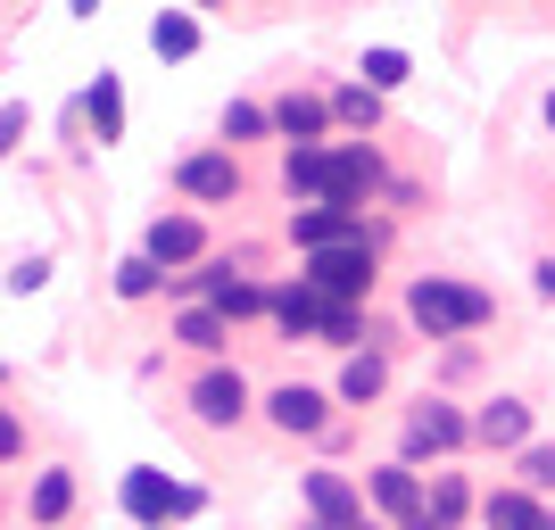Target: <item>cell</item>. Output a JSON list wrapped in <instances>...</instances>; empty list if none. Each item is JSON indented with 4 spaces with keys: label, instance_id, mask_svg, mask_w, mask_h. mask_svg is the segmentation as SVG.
Here are the masks:
<instances>
[{
    "label": "cell",
    "instance_id": "obj_1",
    "mask_svg": "<svg viewBox=\"0 0 555 530\" xmlns=\"http://www.w3.org/2000/svg\"><path fill=\"white\" fill-rule=\"evenodd\" d=\"M406 315H415V332H431V340H464V332H481L498 307H489V290H473V282H456V274H423L415 290H406Z\"/></svg>",
    "mask_w": 555,
    "mask_h": 530
},
{
    "label": "cell",
    "instance_id": "obj_2",
    "mask_svg": "<svg viewBox=\"0 0 555 530\" xmlns=\"http://www.w3.org/2000/svg\"><path fill=\"white\" fill-rule=\"evenodd\" d=\"M307 290L324 307H365L373 299V241H340V249H315L307 257Z\"/></svg>",
    "mask_w": 555,
    "mask_h": 530
},
{
    "label": "cell",
    "instance_id": "obj_3",
    "mask_svg": "<svg viewBox=\"0 0 555 530\" xmlns=\"http://www.w3.org/2000/svg\"><path fill=\"white\" fill-rule=\"evenodd\" d=\"M175 290H191V299H208L216 315L224 323H249V315H266V307H274V290H257V282H241L224 266V257H216V266H199V274H175Z\"/></svg>",
    "mask_w": 555,
    "mask_h": 530
},
{
    "label": "cell",
    "instance_id": "obj_4",
    "mask_svg": "<svg viewBox=\"0 0 555 530\" xmlns=\"http://www.w3.org/2000/svg\"><path fill=\"white\" fill-rule=\"evenodd\" d=\"M464 439H473V415H456L448 398H423V406H406V456H398V464H423V456H456Z\"/></svg>",
    "mask_w": 555,
    "mask_h": 530
},
{
    "label": "cell",
    "instance_id": "obj_5",
    "mask_svg": "<svg viewBox=\"0 0 555 530\" xmlns=\"http://www.w3.org/2000/svg\"><path fill=\"white\" fill-rule=\"evenodd\" d=\"M365 497H373L382 514H390L398 530H440V522H431V506H423L415 464H373V473H365Z\"/></svg>",
    "mask_w": 555,
    "mask_h": 530
},
{
    "label": "cell",
    "instance_id": "obj_6",
    "mask_svg": "<svg viewBox=\"0 0 555 530\" xmlns=\"http://www.w3.org/2000/svg\"><path fill=\"white\" fill-rule=\"evenodd\" d=\"M291 241H299V257H315V249H340V241H373V232H365V216H357V208L307 199V208H291Z\"/></svg>",
    "mask_w": 555,
    "mask_h": 530
},
{
    "label": "cell",
    "instance_id": "obj_7",
    "mask_svg": "<svg viewBox=\"0 0 555 530\" xmlns=\"http://www.w3.org/2000/svg\"><path fill=\"white\" fill-rule=\"evenodd\" d=\"M373 191H382V150H373V141H340V150H332L324 199H332V208H365Z\"/></svg>",
    "mask_w": 555,
    "mask_h": 530
},
{
    "label": "cell",
    "instance_id": "obj_8",
    "mask_svg": "<svg viewBox=\"0 0 555 530\" xmlns=\"http://www.w3.org/2000/svg\"><path fill=\"white\" fill-rule=\"evenodd\" d=\"M175 191L224 208V199H241V158H232V150H191V158L175 166Z\"/></svg>",
    "mask_w": 555,
    "mask_h": 530
},
{
    "label": "cell",
    "instance_id": "obj_9",
    "mask_svg": "<svg viewBox=\"0 0 555 530\" xmlns=\"http://www.w3.org/2000/svg\"><path fill=\"white\" fill-rule=\"evenodd\" d=\"M266 423H274L282 439H324L332 431V398L307 390V382H282V390L266 398Z\"/></svg>",
    "mask_w": 555,
    "mask_h": 530
},
{
    "label": "cell",
    "instance_id": "obj_10",
    "mask_svg": "<svg viewBox=\"0 0 555 530\" xmlns=\"http://www.w3.org/2000/svg\"><path fill=\"white\" fill-rule=\"evenodd\" d=\"M191 415L208 423V431H232V423L249 415V382H241L232 365H208L199 382H191Z\"/></svg>",
    "mask_w": 555,
    "mask_h": 530
},
{
    "label": "cell",
    "instance_id": "obj_11",
    "mask_svg": "<svg viewBox=\"0 0 555 530\" xmlns=\"http://www.w3.org/2000/svg\"><path fill=\"white\" fill-rule=\"evenodd\" d=\"M299 489H307V514L324 530H365V489L348 481V473H307Z\"/></svg>",
    "mask_w": 555,
    "mask_h": 530
},
{
    "label": "cell",
    "instance_id": "obj_12",
    "mask_svg": "<svg viewBox=\"0 0 555 530\" xmlns=\"http://www.w3.org/2000/svg\"><path fill=\"white\" fill-rule=\"evenodd\" d=\"M208 249V232H199V216H158V224H150V241H141V257H150V266H191V257Z\"/></svg>",
    "mask_w": 555,
    "mask_h": 530
},
{
    "label": "cell",
    "instance_id": "obj_13",
    "mask_svg": "<svg viewBox=\"0 0 555 530\" xmlns=\"http://www.w3.org/2000/svg\"><path fill=\"white\" fill-rule=\"evenodd\" d=\"M324 183H332V141H291L282 150V191L291 199H324Z\"/></svg>",
    "mask_w": 555,
    "mask_h": 530
},
{
    "label": "cell",
    "instance_id": "obj_14",
    "mask_svg": "<svg viewBox=\"0 0 555 530\" xmlns=\"http://www.w3.org/2000/svg\"><path fill=\"white\" fill-rule=\"evenodd\" d=\"M481 530H555V514L514 481V489H489V497H481Z\"/></svg>",
    "mask_w": 555,
    "mask_h": 530
},
{
    "label": "cell",
    "instance_id": "obj_15",
    "mask_svg": "<svg viewBox=\"0 0 555 530\" xmlns=\"http://www.w3.org/2000/svg\"><path fill=\"white\" fill-rule=\"evenodd\" d=\"M473 439H481V448H514V456H522V448H531V406H522V398H489L481 415H473Z\"/></svg>",
    "mask_w": 555,
    "mask_h": 530
},
{
    "label": "cell",
    "instance_id": "obj_16",
    "mask_svg": "<svg viewBox=\"0 0 555 530\" xmlns=\"http://www.w3.org/2000/svg\"><path fill=\"white\" fill-rule=\"evenodd\" d=\"M274 133H282V141H324V133H332V100L282 92V100H274Z\"/></svg>",
    "mask_w": 555,
    "mask_h": 530
},
{
    "label": "cell",
    "instance_id": "obj_17",
    "mask_svg": "<svg viewBox=\"0 0 555 530\" xmlns=\"http://www.w3.org/2000/svg\"><path fill=\"white\" fill-rule=\"evenodd\" d=\"M266 315L282 323V340H315V323H324V299H315L307 282H282V290H274V307H266Z\"/></svg>",
    "mask_w": 555,
    "mask_h": 530
},
{
    "label": "cell",
    "instance_id": "obj_18",
    "mask_svg": "<svg viewBox=\"0 0 555 530\" xmlns=\"http://www.w3.org/2000/svg\"><path fill=\"white\" fill-rule=\"evenodd\" d=\"M125 514L133 522H175V481L166 473H125Z\"/></svg>",
    "mask_w": 555,
    "mask_h": 530
},
{
    "label": "cell",
    "instance_id": "obj_19",
    "mask_svg": "<svg viewBox=\"0 0 555 530\" xmlns=\"http://www.w3.org/2000/svg\"><path fill=\"white\" fill-rule=\"evenodd\" d=\"M83 125L100 133V150H108V141H125V92H116V75H108V67H100V83L83 92Z\"/></svg>",
    "mask_w": 555,
    "mask_h": 530
},
{
    "label": "cell",
    "instance_id": "obj_20",
    "mask_svg": "<svg viewBox=\"0 0 555 530\" xmlns=\"http://www.w3.org/2000/svg\"><path fill=\"white\" fill-rule=\"evenodd\" d=\"M25 514H34L42 530H59V522L75 514V473H59V464H50L42 481H34V497H25Z\"/></svg>",
    "mask_w": 555,
    "mask_h": 530
},
{
    "label": "cell",
    "instance_id": "obj_21",
    "mask_svg": "<svg viewBox=\"0 0 555 530\" xmlns=\"http://www.w3.org/2000/svg\"><path fill=\"white\" fill-rule=\"evenodd\" d=\"M175 340H183V348H199V357H216V348H224V340H232V323H224V315H216V307H208V299H191V307H183V315H175Z\"/></svg>",
    "mask_w": 555,
    "mask_h": 530
},
{
    "label": "cell",
    "instance_id": "obj_22",
    "mask_svg": "<svg viewBox=\"0 0 555 530\" xmlns=\"http://www.w3.org/2000/svg\"><path fill=\"white\" fill-rule=\"evenodd\" d=\"M382 390H390V365H382L373 348H365V357H348V365H340V398H348V406H373V398H382Z\"/></svg>",
    "mask_w": 555,
    "mask_h": 530
},
{
    "label": "cell",
    "instance_id": "obj_23",
    "mask_svg": "<svg viewBox=\"0 0 555 530\" xmlns=\"http://www.w3.org/2000/svg\"><path fill=\"white\" fill-rule=\"evenodd\" d=\"M423 506H431V522H440V530H456L464 514H473V489H464V473H431Z\"/></svg>",
    "mask_w": 555,
    "mask_h": 530
},
{
    "label": "cell",
    "instance_id": "obj_24",
    "mask_svg": "<svg viewBox=\"0 0 555 530\" xmlns=\"http://www.w3.org/2000/svg\"><path fill=\"white\" fill-rule=\"evenodd\" d=\"M150 50H158V59H191V50H199V17H183V9H166V17L150 25Z\"/></svg>",
    "mask_w": 555,
    "mask_h": 530
},
{
    "label": "cell",
    "instance_id": "obj_25",
    "mask_svg": "<svg viewBox=\"0 0 555 530\" xmlns=\"http://www.w3.org/2000/svg\"><path fill=\"white\" fill-rule=\"evenodd\" d=\"M266 133H274V108H257V100H232V108H224V150L266 141Z\"/></svg>",
    "mask_w": 555,
    "mask_h": 530
},
{
    "label": "cell",
    "instance_id": "obj_26",
    "mask_svg": "<svg viewBox=\"0 0 555 530\" xmlns=\"http://www.w3.org/2000/svg\"><path fill=\"white\" fill-rule=\"evenodd\" d=\"M357 75H365V92H398V83H406L415 67H406V50L382 42V50H365V67H357Z\"/></svg>",
    "mask_w": 555,
    "mask_h": 530
},
{
    "label": "cell",
    "instance_id": "obj_27",
    "mask_svg": "<svg viewBox=\"0 0 555 530\" xmlns=\"http://www.w3.org/2000/svg\"><path fill=\"white\" fill-rule=\"evenodd\" d=\"M332 116H340V125H357V133H373V125H382V92L348 83V92H332Z\"/></svg>",
    "mask_w": 555,
    "mask_h": 530
},
{
    "label": "cell",
    "instance_id": "obj_28",
    "mask_svg": "<svg viewBox=\"0 0 555 530\" xmlns=\"http://www.w3.org/2000/svg\"><path fill=\"white\" fill-rule=\"evenodd\" d=\"M514 473H522V489H531V497H547V489H555V439L522 448V456H514Z\"/></svg>",
    "mask_w": 555,
    "mask_h": 530
},
{
    "label": "cell",
    "instance_id": "obj_29",
    "mask_svg": "<svg viewBox=\"0 0 555 530\" xmlns=\"http://www.w3.org/2000/svg\"><path fill=\"white\" fill-rule=\"evenodd\" d=\"M357 332H365L357 307H324V323H315V340H324V348H357ZM365 340H373V332H365Z\"/></svg>",
    "mask_w": 555,
    "mask_h": 530
},
{
    "label": "cell",
    "instance_id": "obj_30",
    "mask_svg": "<svg viewBox=\"0 0 555 530\" xmlns=\"http://www.w3.org/2000/svg\"><path fill=\"white\" fill-rule=\"evenodd\" d=\"M158 266H150V257H125V266H116V299H150V290H158Z\"/></svg>",
    "mask_w": 555,
    "mask_h": 530
},
{
    "label": "cell",
    "instance_id": "obj_31",
    "mask_svg": "<svg viewBox=\"0 0 555 530\" xmlns=\"http://www.w3.org/2000/svg\"><path fill=\"white\" fill-rule=\"evenodd\" d=\"M42 282H50V257H25V266H9V290H17V299H34Z\"/></svg>",
    "mask_w": 555,
    "mask_h": 530
},
{
    "label": "cell",
    "instance_id": "obj_32",
    "mask_svg": "<svg viewBox=\"0 0 555 530\" xmlns=\"http://www.w3.org/2000/svg\"><path fill=\"white\" fill-rule=\"evenodd\" d=\"M25 456V423H17V406H0V464H17Z\"/></svg>",
    "mask_w": 555,
    "mask_h": 530
},
{
    "label": "cell",
    "instance_id": "obj_33",
    "mask_svg": "<svg viewBox=\"0 0 555 530\" xmlns=\"http://www.w3.org/2000/svg\"><path fill=\"white\" fill-rule=\"evenodd\" d=\"M17 141H25V108H17V100H9V108H0V158H9Z\"/></svg>",
    "mask_w": 555,
    "mask_h": 530
},
{
    "label": "cell",
    "instance_id": "obj_34",
    "mask_svg": "<svg viewBox=\"0 0 555 530\" xmlns=\"http://www.w3.org/2000/svg\"><path fill=\"white\" fill-rule=\"evenodd\" d=\"M531 290H539V299H555V257H539V266H531Z\"/></svg>",
    "mask_w": 555,
    "mask_h": 530
},
{
    "label": "cell",
    "instance_id": "obj_35",
    "mask_svg": "<svg viewBox=\"0 0 555 530\" xmlns=\"http://www.w3.org/2000/svg\"><path fill=\"white\" fill-rule=\"evenodd\" d=\"M67 9H75V17H100V0H67Z\"/></svg>",
    "mask_w": 555,
    "mask_h": 530
},
{
    "label": "cell",
    "instance_id": "obj_36",
    "mask_svg": "<svg viewBox=\"0 0 555 530\" xmlns=\"http://www.w3.org/2000/svg\"><path fill=\"white\" fill-rule=\"evenodd\" d=\"M547 133H555V92H547Z\"/></svg>",
    "mask_w": 555,
    "mask_h": 530
},
{
    "label": "cell",
    "instance_id": "obj_37",
    "mask_svg": "<svg viewBox=\"0 0 555 530\" xmlns=\"http://www.w3.org/2000/svg\"><path fill=\"white\" fill-rule=\"evenodd\" d=\"M299 530H324V522H315V514H307V522H299Z\"/></svg>",
    "mask_w": 555,
    "mask_h": 530
},
{
    "label": "cell",
    "instance_id": "obj_38",
    "mask_svg": "<svg viewBox=\"0 0 555 530\" xmlns=\"http://www.w3.org/2000/svg\"><path fill=\"white\" fill-rule=\"evenodd\" d=\"M365 530H382V522H365Z\"/></svg>",
    "mask_w": 555,
    "mask_h": 530
},
{
    "label": "cell",
    "instance_id": "obj_39",
    "mask_svg": "<svg viewBox=\"0 0 555 530\" xmlns=\"http://www.w3.org/2000/svg\"><path fill=\"white\" fill-rule=\"evenodd\" d=\"M0 382H9V373H0Z\"/></svg>",
    "mask_w": 555,
    "mask_h": 530
}]
</instances>
